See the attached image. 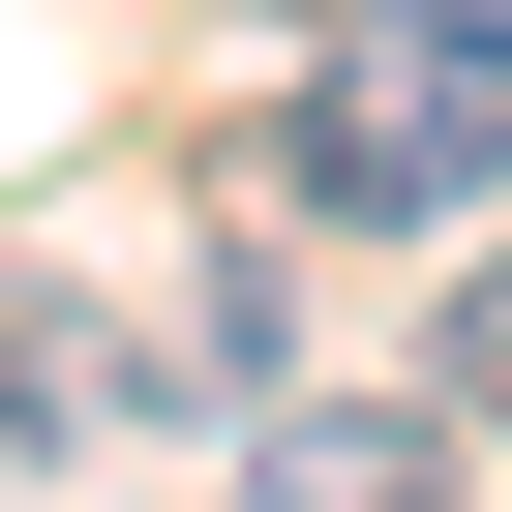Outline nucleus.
I'll return each mask as SVG.
<instances>
[{
	"instance_id": "nucleus-2",
	"label": "nucleus",
	"mask_w": 512,
	"mask_h": 512,
	"mask_svg": "<svg viewBox=\"0 0 512 512\" xmlns=\"http://www.w3.org/2000/svg\"><path fill=\"white\" fill-rule=\"evenodd\" d=\"M272 482H302V512H422V482H452V392H422V422H392V392H272Z\"/></svg>"
},
{
	"instance_id": "nucleus-5",
	"label": "nucleus",
	"mask_w": 512,
	"mask_h": 512,
	"mask_svg": "<svg viewBox=\"0 0 512 512\" xmlns=\"http://www.w3.org/2000/svg\"><path fill=\"white\" fill-rule=\"evenodd\" d=\"M272 31H332V0H272Z\"/></svg>"
},
{
	"instance_id": "nucleus-1",
	"label": "nucleus",
	"mask_w": 512,
	"mask_h": 512,
	"mask_svg": "<svg viewBox=\"0 0 512 512\" xmlns=\"http://www.w3.org/2000/svg\"><path fill=\"white\" fill-rule=\"evenodd\" d=\"M272 181H302V211H362V241H392V211H482V181H512V61H482V31H422V0H332V31H302V121H272Z\"/></svg>"
},
{
	"instance_id": "nucleus-3",
	"label": "nucleus",
	"mask_w": 512,
	"mask_h": 512,
	"mask_svg": "<svg viewBox=\"0 0 512 512\" xmlns=\"http://www.w3.org/2000/svg\"><path fill=\"white\" fill-rule=\"evenodd\" d=\"M422 392H452V452H512V241L452 272V332H422Z\"/></svg>"
},
{
	"instance_id": "nucleus-4",
	"label": "nucleus",
	"mask_w": 512,
	"mask_h": 512,
	"mask_svg": "<svg viewBox=\"0 0 512 512\" xmlns=\"http://www.w3.org/2000/svg\"><path fill=\"white\" fill-rule=\"evenodd\" d=\"M422 31H482V61H512V0H422Z\"/></svg>"
}]
</instances>
